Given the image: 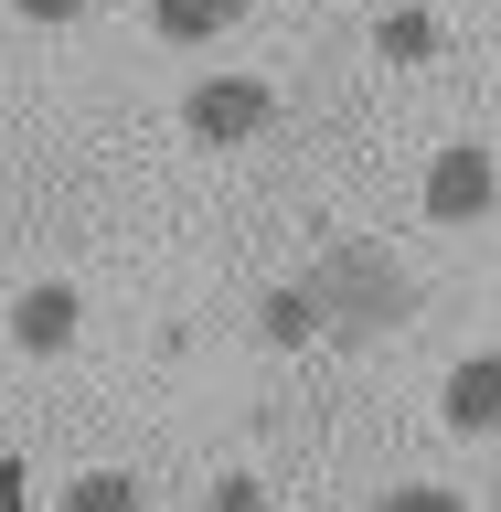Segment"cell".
<instances>
[{
  "label": "cell",
  "mask_w": 501,
  "mask_h": 512,
  "mask_svg": "<svg viewBox=\"0 0 501 512\" xmlns=\"http://www.w3.org/2000/svg\"><path fill=\"white\" fill-rule=\"evenodd\" d=\"M267 118H278V96L256 86V75H214V86H192V139H214V150L256 139Z\"/></svg>",
  "instance_id": "3957f363"
},
{
  "label": "cell",
  "mask_w": 501,
  "mask_h": 512,
  "mask_svg": "<svg viewBox=\"0 0 501 512\" xmlns=\"http://www.w3.org/2000/svg\"><path fill=\"white\" fill-rule=\"evenodd\" d=\"M0 502H22V459H0Z\"/></svg>",
  "instance_id": "30bf717a"
},
{
  "label": "cell",
  "mask_w": 501,
  "mask_h": 512,
  "mask_svg": "<svg viewBox=\"0 0 501 512\" xmlns=\"http://www.w3.org/2000/svg\"><path fill=\"white\" fill-rule=\"evenodd\" d=\"M501 203V160L480 150V139H448L438 160H427V214L438 224H480Z\"/></svg>",
  "instance_id": "7a4b0ae2"
},
{
  "label": "cell",
  "mask_w": 501,
  "mask_h": 512,
  "mask_svg": "<svg viewBox=\"0 0 501 512\" xmlns=\"http://www.w3.org/2000/svg\"><path fill=\"white\" fill-rule=\"evenodd\" d=\"M64 502H75V512H128V502H139V480H118V470H86L75 491H64Z\"/></svg>",
  "instance_id": "52a82bcc"
},
{
  "label": "cell",
  "mask_w": 501,
  "mask_h": 512,
  "mask_svg": "<svg viewBox=\"0 0 501 512\" xmlns=\"http://www.w3.org/2000/svg\"><path fill=\"white\" fill-rule=\"evenodd\" d=\"M11 11H22V22H75L86 0H11Z\"/></svg>",
  "instance_id": "9c48e42d"
},
{
  "label": "cell",
  "mask_w": 501,
  "mask_h": 512,
  "mask_svg": "<svg viewBox=\"0 0 501 512\" xmlns=\"http://www.w3.org/2000/svg\"><path fill=\"white\" fill-rule=\"evenodd\" d=\"M310 310H331L342 331H374V320L406 310V278H395V256H384V246H342V256H320Z\"/></svg>",
  "instance_id": "6da1fadb"
},
{
  "label": "cell",
  "mask_w": 501,
  "mask_h": 512,
  "mask_svg": "<svg viewBox=\"0 0 501 512\" xmlns=\"http://www.w3.org/2000/svg\"><path fill=\"white\" fill-rule=\"evenodd\" d=\"M448 427H459V438H491L501 427V352H470V363H448Z\"/></svg>",
  "instance_id": "5b68a950"
},
{
  "label": "cell",
  "mask_w": 501,
  "mask_h": 512,
  "mask_svg": "<svg viewBox=\"0 0 501 512\" xmlns=\"http://www.w3.org/2000/svg\"><path fill=\"white\" fill-rule=\"evenodd\" d=\"M384 54H395V64H416V54H438V22H416V11H406V22H384Z\"/></svg>",
  "instance_id": "ba28073f"
},
{
  "label": "cell",
  "mask_w": 501,
  "mask_h": 512,
  "mask_svg": "<svg viewBox=\"0 0 501 512\" xmlns=\"http://www.w3.org/2000/svg\"><path fill=\"white\" fill-rule=\"evenodd\" d=\"M75 331H86V288H75V278H43V288L11 299V342H22V352H64Z\"/></svg>",
  "instance_id": "277c9868"
},
{
  "label": "cell",
  "mask_w": 501,
  "mask_h": 512,
  "mask_svg": "<svg viewBox=\"0 0 501 512\" xmlns=\"http://www.w3.org/2000/svg\"><path fill=\"white\" fill-rule=\"evenodd\" d=\"M235 11H246V0H150V32L160 43H214Z\"/></svg>",
  "instance_id": "8992f818"
}]
</instances>
